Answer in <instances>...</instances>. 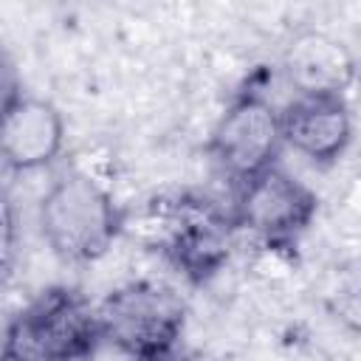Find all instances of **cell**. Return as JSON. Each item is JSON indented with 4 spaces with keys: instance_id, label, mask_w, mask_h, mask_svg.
I'll use <instances>...</instances> for the list:
<instances>
[{
    "instance_id": "7c38bea8",
    "label": "cell",
    "mask_w": 361,
    "mask_h": 361,
    "mask_svg": "<svg viewBox=\"0 0 361 361\" xmlns=\"http://www.w3.org/2000/svg\"><path fill=\"white\" fill-rule=\"evenodd\" d=\"M155 361H200L195 353H189V350H183V347H175V350H169L166 355H161V358H155Z\"/></svg>"
},
{
    "instance_id": "30bf717a",
    "label": "cell",
    "mask_w": 361,
    "mask_h": 361,
    "mask_svg": "<svg viewBox=\"0 0 361 361\" xmlns=\"http://www.w3.org/2000/svg\"><path fill=\"white\" fill-rule=\"evenodd\" d=\"M327 310L341 327L361 336V257L338 268L327 290Z\"/></svg>"
},
{
    "instance_id": "3957f363",
    "label": "cell",
    "mask_w": 361,
    "mask_h": 361,
    "mask_svg": "<svg viewBox=\"0 0 361 361\" xmlns=\"http://www.w3.org/2000/svg\"><path fill=\"white\" fill-rule=\"evenodd\" d=\"M102 338L133 355L155 361L180 347L186 327V302L180 293L155 279H135L110 290L99 302Z\"/></svg>"
},
{
    "instance_id": "5b68a950",
    "label": "cell",
    "mask_w": 361,
    "mask_h": 361,
    "mask_svg": "<svg viewBox=\"0 0 361 361\" xmlns=\"http://www.w3.org/2000/svg\"><path fill=\"white\" fill-rule=\"evenodd\" d=\"M316 192L279 164L234 186L228 206L237 231H248L265 248H290L313 223Z\"/></svg>"
},
{
    "instance_id": "6da1fadb",
    "label": "cell",
    "mask_w": 361,
    "mask_h": 361,
    "mask_svg": "<svg viewBox=\"0 0 361 361\" xmlns=\"http://www.w3.org/2000/svg\"><path fill=\"white\" fill-rule=\"evenodd\" d=\"M37 223L45 245L65 262H96L127 226V212L87 172L65 169L45 189Z\"/></svg>"
},
{
    "instance_id": "7a4b0ae2",
    "label": "cell",
    "mask_w": 361,
    "mask_h": 361,
    "mask_svg": "<svg viewBox=\"0 0 361 361\" xmlns=\"http://www.w3.org/2000/svg\"><path fill=\"white\" fill-rule=\"evenodd\" d=\"M147 223L164 257L189 282L212 279L226 265L237 237L231 212L203 195L155 200Z\"/></svg>"
},
{
    "instance_id": "8992f818",
    "label": "cell",
    "mask_w": 361,
    "mask_h": 361,
    "mask_svg": "<svg viewBox=\"0 0 361 361\" xmlns=\"http://www.w3.org/2000/svg\"><path fill=\"white\" fill-rule=\"evenodd\" d=\"M11 322L56 361H87L102 341L99 305L73 288L42 290Z\"/></svg>"
},
{
    "instance_id": "52a82bcc",
    "label": "cell",
    "mask_w": 361,
    "mask_h": 361,
    "mask_svg": "<svg viewBox=\"0 0 361 361\" xmlns=\"http://www.w3.org/2000/svg\"><path fill=\"white\" fill-rule=\"evenodd\" d=\"M65 149V118L42 96L8 87L0 116V152L8 169L37 172L51 166Z\"/></svg>"
},
{
    "instance_id": "277c9868",
    "label": "cell",
    "mask_w": 361,
    "mask_h": 361,
    "mask_svg": "<svg viewBox=\"0 0 361 361\" xmlns=\"http://www.w3.org/2000/svg\"><path fill=\"white\" fill-rule=\"evenodd\" d=\"M282 147V107L254 85L231 96L209 135L212 164L234 186L276 166Z\"/></svg>"
},
{
    "instance_id": "ba28073f",
    "label": "cell",
    "mask_w": 361,
    "mask_h": 361,
    "mask_svg": "<svg viewBox=\"0 0 361 361\" xmlns=\"http://www.w3.org/2000/svg\"><path fill=\"white\" fill-rule=\"evenodd\" d=\"M353 110L344 93H293L282 104V138L316 166L336 164L353 144Z\"/></svg>"
},
{
    "instance_id": "8fae6325",
    "label": "cell",
    "mask_w": 361,
    "mask_h": 361,
    "mask_svg": "<svg viewBox=\"0 0 361 361\" xmlns=\"http://www.w3.org/2000/svg\"><path fill=\"white\" fill-rule=\"evenodd\" d=\"M0 361H56L48 353H42L20 327L17 322L6 324V336H3V358Z\"/></svg>"
},
{
    "instance_id": "9c48e42d",
    "label": "cell",
    "mask_w": 361,
    "mask_h": 361,
    "mask_svg": "<svg viewBox=\"0 0 361 361\" xmlns=\"http://www.w3.org/2000/svg\"><path fill=\"white\" fill-rule=\"evenodd\" d=\"M285 71L296 93H344L355 62L333 37L307 31L288 48Z\"/></svg>"
}]
</instances>
